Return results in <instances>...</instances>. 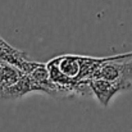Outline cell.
Here are the masks:
<instances>
[{
  "instance_id": "5",
  "label": "cell",
  "mask_w": 132,
  "mask_h": 132,
  "mask_svg": "<svg viewBox=\"0 0 132 132\" xmlns=\"http://www.w3.org/2000/svg\"><path fill=\"white\" fill-rule=\"evenodd\" d=\"M0 60L15 65L17 68L22 69L27 75H30L39 64V62L31 60L24 51L18 50L12 45H9L1 36H0Z\"/></svg>"
},
{
  "instance_id": "1",
  "label": "cell",
  "mask_w": 132,
  "mask_h": 132,
  "mask_svg": "<svg viewBox=\"0 0 132 132\" xmlns=\"http://www.w3.org/2000/svg\"><path fill=\"white\" fill-rule=\"evenodd\" d=\"M104 58L86 55H59L46 63L49 75L59 91V96H90L91 81Z\"/></svg>"
},
{
  "instance_id": "2",
  "label": "cell",
  "mask_w": 132,
  "mask_h": 132,
  "mask_svg": "<svg viewBox=\"0 0 132 132\" xmlns=\"http://www.w3.org/2000/svg\"><path fill=\"white\" fill-rule=\"evenodd\" d=\"M30 92H43L41 87L15 65L0 60V97L19 99Z\"/></svg>"
},
{
  "instance_id": "4",
  "label": "cell",
  "mask_w": 132,
  "mask_h": 132,
  "mask_svg": "<svg viewBox=\"0 0 132 132\" xmlns=\"http://www.w3.org/2000/svg\"><path fill=\"white\" fill-rule=\"evenodd\" d=\"M131 88L132 84L112 82L103 78H94L91 81V92L95 96V99L100 103V105H103L104 108L109 105V103L117 94L131 90Z\"/></svg>"
},
{
  "instance_id": "6",
  "label": "cell",
  "mask_w": 132,
  "mask_h": 132,
  "mask_svg": "<svg viewBox=\"0 0 132 132\" xmlns=\"http://www.w3.org/2000/svg\"><path fill=\"white\" fill-rule=\"evenodd\" d=\"M131 132H132V130H131Z\"/></svg>"
},
{
  "instance_id": "3",
  "label": "cell",
  "mask_w": 132,
  "mask_h": 132,
  "mask_svg": "<svg viewBox=\"0 0 132 132\" xmlns=\"http://www.w3.org/2000/svg\"><path fill=\"white\" fill-rule=\"evenodd\" d=\"M94 78H103L112 82L132 84V59H113L105 56L104 63L99 67Z\"/></svg>"
}]
</instances>
